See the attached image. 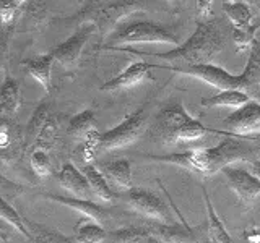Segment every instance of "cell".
I'll list each match as a JSON object with an SVG mask.
<instances>
[{
  "label": "cell",
  "instance_id": "2e32d148",
  "mask_svg": "<svg viewBox=\"0 0 260 243\" xmlns=\"http://www.w3.org/2000/svg\"><path fill=\"white\" fill-rule=\"evenodd\" d=\"M148 230L156 235L162 243H199L195 240L192 229L187 227L185 222H184V227L176 225V224L151 222L148 225Z\"/></svg>",
  "mask_w": 260,
  "mask_h": 243
},
{
  "label": "cell",
  "instance_id": "6da1fadb",
  "mask_svg": "<svg viewBox=\"0 0 260 243\" xmlns=\"http://www.w3.org/2000/svg\"><path fill=\"white\" fill-rule=\"evenodd\" d=\"M223 136H226L224 140H221L213 148H199L184 152L166 154V156L146 154V157L156 162H166V164L182 167L202 175H213L238 160H255L260 157V148L257 144L234 135Z\"/></svg>",
  "mask_w": 260,
  "mask_h": 243
},
{
  "label": "cell",
  "instance_id": "e0dca14e",
  "mask_svg": "<svg viewBox=\"0 0 260 243\" xmlns=\"http://www.w3.org/2000/svg\"><path fill=\"white\" fill-rule=\"evenodd\" d=\"M54 62H55V59H54L52 52H49L46 55L38 57V59L23 60L21 65H23V68L28 71V75L31 78H35L46 91H49V89H51V81H52L51 76H52Z\"/></svg>",
  "mask_w": 260,
  "mask_h": 243
},
{
  "label": "cell",
  "instance_id": "3957f363",
  "mask_svg": "<svg viewBox=\"0 0 260 243\" xmlns=\"http://www.w3.org/2000/svg\"><path fill=\"white\" fill-rule=\"evenodd\" d=\"M210 128L200 120L189 115V112L181 104H171L162 109L154 124V133L162 143H192L208 133Z\"/></svg>",
  "mask_w": 260,
  "mask_h": 243
},
{
  "label": "cell",
  "instance_id": "83f0119b",
  "mask_svg": "<svg viewBox=\"0 0 260 243\" xmlns=\"http://www.w3.org/2000/svg\"><path fill=\"white\" fill-rule=\"evenodd\" d=\"M57 135H59V122H57L54 115H51L46 122V125L43 127V130L39 132L35 141V148L44 149V151L52 149V146L57 140Z\"/></svg>",
  "mask_w": 260,
  "mask_h": 243
},
{
  "label": "cell",
  "instance_id": "5b68a950",
  "mask_svg": "<svg viewBox=\"0 0 260 243\" xmlns=\"http://www.w3.org/2000/svg\"><path fill=\"white\" fill-rule=\"evenodd\" d=\"M111 44L117 47L122 44H174L179 46V39L166 26L154 21H132L124 23L108 36Z\"/></svg>",
  "mask_w": 260,
  "mask_h": 243
},
{
  "label": "cell",
  "instance_id": "d590c367",
  "mask_svg": "<svg viewBox=\"0 0 260 243\" xmlns=\"http://www.w3.org/2000/svg\"><path fill=\"white\" fill-rule=\"evenodd\" d=\"M252 169H254V174L257 175V178L260 180V159L252 160Z\"/></svg>",
  "mask_w": 260,
  "mask_h": 243
},
{
  "label": "cell",
  "instance_id": "9c48e42d",
  "mask_svg": "<svg viewBox=\"0 0 260 243\" xmlns=\"http://www.w3.org/2000/svg\"><path fill=\"white\" fill-rule=\"evenodd\" d=\"M226 130L210 128L211 133L216 135H234V136H249L260 133V102L249 101L241 105L239 109H234L223 122Z\"/></svg>",
  "mask_w": 260,
  "mask_h": 243
},
{
  "label": "cell",
  "instance_id": "74e56055",
  "mask_svg": "<svg viewBox=\"0 0 260 243\" xmlns=\"http://www.w3.org/2000/svg\"><path fill=\"white\" fill-rule=\"evenodd\" d=\"M255 97H257V99H258V102H260V91H258V93L255 94Z\"/></svg>",
  "mask_w": 260,
  "mask_h": 243
},
{
  "label": "cell",
  "instance_id": "4316f807",
  "mask_svg": "<svg viewBox=\"0 0 260 243\" xmlns=\"http://www.w3.org/2000/svg\"><path fill=\"white\" fill-rule=\"evenodd\" d=\"M51 105L47 102L39 104L36 110L32 112V115L26 125V143H35L36 138L39 135V132L43 130V127L46 125V122L51 117Z\"/></svg>",
  "mask_w": 260,
  "mask_h": 243
},
{
  "label": "cell",
  "instance_id": "484cf974",
  "mask_svg": "<svg viewBox=\"0 0 260 243\" xmlns=\"http://www.w3.org/2000/svg\"><path fill=\"white\" fill-rule=\"evenodd\" d=\"M29 230H31V238L29 243H77L69 237H65L60 232L49 229L46 225H39L31 221H26Z\"/></svg>",
  "mask_w": 260,
  "mask_h": 243
},
{
  "label": "cell",
  "instance_id": "44dd1931",
  "mask_svg": "<svg viewBox=\"0 0 260 243\" xmlns=\"http://www.w3.org/2000/svg\"><path fill=\"white\" fill-rule=\"evenodd\" d=\"M203 199H205V206H207V235L210 243H233L230 233L224 229V225L221 222V219L218 217L215 213V208L211 205V199L208 196L207 188L203 186Z\"/></svg>",
  "mask_w": 260,
  "mask_h": 243
},
{
  "label": "cell",
  "instance_id": "9a60e30c",
  "mask_svg": "<svg viewBox=\"0 0 260 243\" xmlns=\"http://www.w3.org/2000/svg\"><path fill=\"white\" fill-rule=\"evenodd\" d=\"M57 180H59L62 188L72 193L73 196L83 198V199L91 198L93 190L88 183V178L85 177L83 172H80L75 166L70 164V162H67V164L60 169V172L57 174Z\"/></svg>",
  "mask_w": 260,
  "mask_h": 243
},
{
  "label": "cell",
  "instance_id": "277c9868",
  "mask_svg": "<svg viewBox=\"0 0 260 243\" xmlns=\"http://www.w3.org/2000/svg\"><path fill=\"white\" fill-rule=\"evenodd\" d=\"M140 5L135 0H89L80 12L81 23H91L103 36H109L122 18L137 12Z\"/></svg>",
  "mask_w": 260,
  "mask_h": 243
},
{
  "label": "cell",
  "instance_id": "ac0fdd59",
  "mask_svg": "<svg viewBox=\"0 0 260 243\" xmlns=\"http://www.w3.org/2000/svg\"><path fill=\"white\" fill-rule=\"evenodd\" d=\"M103 174L108 178V182L119 190L132 188V166L127 159L109 160L103 164Z\"/></svg>",
  "mask_w": 260,
  "mask_h": 243
},
{
  "label": "cell",
  "instance_id": "30bf717a",
  "mask_svg": "<svg viewBox=\"0 0 260 243\" xmlns=\"http://www.w3.org/2000/svg\"><path fill=\"white\" fill-rule=\"evenodd\" d=\"M124 201L134 213L140 214L142 217L148 219L151 222L171 224V221H173L168 206L162 202L159 196H156L151 191L130 188L124 193Z\"/></svg>",
  "mask_w": 260,
  "mask_h": 243
},
{
  "label": "cell",
  "instance_id": "8fae6325",
  "mask_svg": "<svg viewBox=\"0 0 260 243\" xmlns=\"http://www.w3.org/2000/svg\"><path fill=\"white\" fill-rule=\"evenodd\" d=\"M223 175L226 177V182L230 188L234 191L241 202L246 206H250L260 198V180L255 174H250L244 169L228 166L223 170Z\"/></svg>",
  "mask_w": 260,
  "mask_h": 243
},
{
  "label": "cell",
  "instance_id": "f35d334b",
  "mask_svg": "<svg viewBox=\"0 0 260 243\" xmlns=\"http://www.w3.org/2000/svg\"><path fill=\"white\" fill-rule=\"evenodd\" d=\"M2 243H8V241H7V238L4 237V235H2Z\"/></svg>",
  "mask_w": 260,
  "mask_h": 243
},
{
  "label": "cell",
  "instance_id": "7402d4cb",
  "mask_svg": "<svg viewBox=\"0 0 260 243\" xmlns=\"http://www.w3.org/2000/svg\"><path fill=\"white\" fill-rule=\"evenodd\" d=\"M250 96L244 91H238V89H228V91H221L211 97H205L202 99V105L207 109H218V107H226V109H239L241 105L247 104Z\"/></svg>",
  "mask_w": 260,
  "mask_h": 243
},
{
  "label": "cell",
  "instance_id": "ba28073f",
  "mask_svg": "<svg viewBox=\"0 0 260 243\" xmlns=\"http://www.w3.org/2000/svg\"><path fill=\"white\" fill-rule=\"evenodd\" d=\"M223 12L233 24V39L238 52L250 49L255 40V32L260 24L254 23V13L246 2H223Z\"/></svg>",
  "mask_w": 260,
  "mask_h": 243
},
{
  "label": "cell",
  "instance_id": "f546056e",
  "mask_svg": "<svg viewBox=\"0 0 260 243\" xmlns=\"http://www.w3.org/2000/svg\"><path fill=\"white\" fill-rule=\"evenodd\" d=\"M29 164H31L32 172L41 178L51 175V172H52L51 159H49V154L44 149H39V148L32 149L31 156H29Z\"/></svg>",
  "mask_w": 260,
  "mask_h": 243
},
{
  "label": "cell",
  "instance_id": "8992f818",
  "mask_svg": "<svg viewBox=\"0 0 260 243\" xmlns=\"http://www.w3.org/2000/svg\"><path fill=\"white\" fill-rule=\"evenodd\" d=\"M171 70L181 75H187L192 78H199L202 81H205L210 86H213L221 91H228V89H238V91H244L249 96L254 93V86H252L250 79L247 76L246 71H242L241 75H233V73L226 71L221 67L211 63H202V65H192V67H158Z\"/></svg>",
  "mask_w": 260,
  "mask_h": 243
},
{
  "label": "cell",
  "instance_id": "1f68e13d",
  "mask_svg": "<svg viewBox=\"0 0 260 243\" xmlns=\"http://www.w3.org/2000/svg\"><path fill=\"white\" fill-rule=\"evenodd\" d=\"M28 2L29 0H2V23L5 26L15 18L16 13Z\"/></svg>",
  "mask_w": 260,
  "mask_h": 243
},
{
  "label": "cell",
  "instance_id": "5bb4252c",
  "mask_svg": "<svg viewBox=\"0 0 260 243\" xmlns=\"http://www.w3.org/2000/svg\"><path fill=\"white\" fill-rule=\"evenodd\" d=\"M43 196L46 199H51L54 202L63 205L65 208H70L73 211H78V213H81L85 217L91 219V221L101 224V225H104L111 219V213H109L108 209L98 206L96 202H91L89 199L77 198V196H60V194H49V193H44Z\"/></svg>",
  "mask_w": 260,
  "mask_h": 243
},
{
  "label": "cell",
  "instance_id": "d6a6232c",
  "mask_svg": "<svg viewBox=\"0 0 260 243\" xmlns=\"http://www.w3.org/2000/svg\"><path fill=\"white\" fill-rule=\"evenodd\" d=\"M213 8V0H199L197 2V20H208Z\"/></svg>",
  "mask_w": 260,
  "mask_h": 243
},
{
  "label": "cell",
  "instance_id": "4fadbf2b",
  "mask_svg": "<svg viewBox=\"0 0 260 243\" xmlns=\"http://www.w3.org/2000/svg\"><path fill=\"white\" fill-rule=\"evenodd\" d=\"M151 68H153L151 63L134 62V63H130L124 71H120L117 76H114L109 81H106L104 85H101L100 89L108 93H117V91H122V89H128L148 78V73Z\"/></svg>",
  "mask_w": 260,
  "mask_h": 243
},
{
  "label": "cell",
  "instance_id": "603a6c76",
  "mask_svg": "<svg viewBox=\"0 0 260 243\" xmlns=\"http://www.w3.org/2000/svg\"><path fill=\"white\" fill-rule=\"evenodd\" d=\"M108 243H162L156 235L143 229H120L108 235Z\"/></svg>",
  "mask_w": 260,
  "mask_h": 243
},
{
  "label": "cell",
  "instance_id": "cb8c5ba5",
  "mask_svg": "<svg viewBox=\"0 0 260 243\" xmlns=\"http://www.w3.org/2000/svg\"><path fill=\"white\" fill-rule=\"evenodd\" d=\"M96 127V118H94V112L93 110H83L73 115L69 122V127H67V135L73 140H81L94 130Z\"/></svg>",
  "mask_w": 260,
  "mask_h": 243
},
{
  "label": "cell",
  "instance_id": "4dcf8cb0",
  "mask_svg": "<svg viewBox=\"0 0 260 243\" xmlns=\"http://www.w3.org/2000/svg\"><path fill=\"white\" fill-rule=\"evenodd\" d=\"M100 140H101V133L96 132V130H91V132L83 138L81 151H83V159L88 164L91 160H94V157L100 154Z\"/></svg>",
  "mask_w": 260,
  "mask_h": 243
},
{
  "label": "cell",
  "instance_id": "ffe728a7",
  "mask_svg": "<svg viewBox=\"0 0 260 243\" xmlns=\"http://www.w3.org/2000/svg\"><path fill=\"white\" fill-rule=\"evenodd\" d=\"M81 172H83L85 177L88 178V183L91 186L93 194H96L101 201L114 202L117 199V194L112 191L111 183L108 182V178H106V175L100 169L94 167L93 164H86L83 169H81Z\"/></svg>",
  "mask_w": 260,
  "mask_h": 243
},
{
  "label": "cell",
  "instance_id": "f1b7e54d",
  "mask_svg": "<svg viewBox=\"0 0 260 243\" xmlns=\"http://www.w3.org/2000/svg\"><path fill=\"white\" fill-rule=\"evenodd\" d=\"M2 219L10 225H13L23 237H26L28 240L31 238V230L26 224V219H23L18 213L15 211V208L10 205V201L2 198Z\"/></svg>",
  "mask_w": 260,
  "mask_h": 243
},
{
  "label": "cell",
  "instance_id": "7a4b0ae2",
  "mask_svg": "<svg viewBox=\"0 0 260 243\" xmlns=\"http://www.w3.org/2000/svg\"><path fill=\"white\" fill-rule=\"evenodd\" d=\"M224 46H226L224 32L219 28L218 21L197 20V28H195L193 34L184 44L176 46L173 51L154 54V52H140L137 49H128V47H108V46H104V51L130 52L135 55H151L161 60L179 63V67H192V65L210 63L216 54L223 51Z\"/></svg>",
  "mask_w": 260,
  "mask_h": 243
},
{
  "label": "cell",
  "instance_id": "7c38bea8",
  "mask_svg": "<svg viewBox=\"0 0 260 243\" xmlns=\"http://www.w3.org/2000/svg\"><path fill=\"white\" fill-rule=\"evenodd\" d=\"M98 31V28L91 23H81L80 28L73 32V34L65 40V43L57 46L52 52L55 62H59L63 67H73L78 59L83 49L88 43V39L91 37L94 32Z\"/></svg>",
  "mask_w": 260,
  "mask_h": 243
},
{
  "label": "cell",
  "instance_id": "52a82bcc",
  "mask_svg": "<svg viewBox=\"0 0 260 243\" xmlns=\"http://www.w3.org/2000/svg\"><path fill=\"white\" fill-rule=\"evenodd\" d=\"M146 128V112L138 109L127 115L117 127L101 133L100 140V154L111 152L125 146L134 144L140 138Z\"/></svg>",
  "mask_w": 260,
  "mask_h": 243
},
{
  "label": "cell",
  "instance_id": "e575fe53",
  "mask_svg": "<svg viewBox=\"0 0 260 243\" xmlns=\"http://www.w3.org/2000/svg\"><path fill=\"white\" fill-rule=\"evenodd\" d=\"M239 138H242V140H247L250 143H254V144H257L258 148H260V133H257V135H249V136H239Z\"/></svg>",
  "mask_w": 260,
  "mask_h": 243
},
{
  "label": "cell",
  "instance_id": "8d00e7d4",
  "mask_svg": "<svg viewBox=\"0 0 260 243\" xmlns=\"http://www.w3.org/2000/svg\"><path fill=\"white\" fill-rule=\"evenodd\" d=\"M228 2H246V4H255V2H258V0H228Z\"/></svg>",
  "mask_w": 260,
  "mask_h": 243
},
{
  "label": "cell",
  "instance_id": "836d02e7",
  "mask_svg": "<svg viewBox=\"0 0 260 243\" xmlns=\"http://www.w3.org/2000/svg\"><path fill=\"white\" fill-rule=\"evenodd\" d=\"M246 240L247 243H260V230L258 229H252V230H246Z\"/></svg>",
  "mask_w": 260,
  "mask_h": 243
},
{
  "label": "cell",
  "instance_id": "d4e9b609",
  "mask_svg": "<svg viewBox=\"0 0 260 243\" xmlns=\"http://www.w3.org/2000/svg\"><path fill=\"white\" fill-rule=\"evenodd\" d=\"M77 243H103L108 240V232L104 230L101 224L94 221L85 222L80 221L75 227V237H73Z\"/></svg>",
  "mask_w": 260,
  "mask_h": 243
},
{
  "label": "cell",
  "instance_id": "d6986e66",
  "mask_svg": "<svg viewBox=\"0 0 260 243\" xmlns=\"http://www.w3.org/2000/svg\"><path fill=\"white\" fill-rule=\"evenodd\" d=\"M21 91L18 81L13 78H5L0 88V117L12 118L20 109Z\"/></svg>",
  "mask_w": 260,
  "mask_h": 243
}]
</instances>
